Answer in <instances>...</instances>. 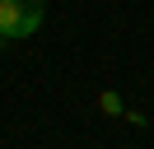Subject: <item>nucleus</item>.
I'll use <instances>...</instances> for the list:
<instances>
[{"mask_svg":"<svg viewBox=\"0 0 154 149\" xmlns=\"http://www.w3.org/2000/svg\"><path fill=\"white\" fill-rule=\"evenodd\" d=\"M47 0H0V47L5 42H23L42 28Z\"/></svg>","mask_w":154,"mask_h":149,"instance_id":"nucleus-1","label":"nucleus"},{"mask_svg":"<svg viewBox=\"0 0 154 149\" xmlns=\"http://www.w3.org/2000/svg\"><path fill=\"white\" fill-rule=\"evenodd\" d=\"M98 112H103V117H126V102H122V93L103 89V93H98Z\"/></svg>","mask_w":154,"mask_h":149,"instance_id":"nucleus-2","label":"nucleus"}]
</instances>
